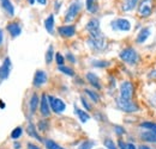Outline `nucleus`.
<instances>
[{
    "instance_id": "7ed1b4c3",
    "label": "nucleus",
    "mask_w": 156,
    "mask_h": 149,
    "mask_svg": "<svg viewBox=\"0 0 156 149\" xmlns=\"http://www.w3.org/2000/svg\"><path fill=\"white\" fill-rule=\"evenodd\" d=\"M153 7H154L153 0H139L138 6H137L138 15L143 18H148L153 12Z\"/></svg>"
},
{
    "instance_id": "72a5a7b5",
    "label": "nucleus",
    "mask_w": 156,
    "mask_h": 149,
    "mask_svg": "<svg viewBox=\"0 0 156 149\" xmlns=\"http://www.w3.org/2000/svg\"><path fill=\"white\" fill-rule=\"evenodd\" d=\"M55 60H57L58 66H64V56L61 55L60 53H57V55H55Z\"/></svg>"
},
{
    "instance_id": "1a4fd4ad",
    "label": "nucleus",
    "mask_w": 156,
    "mask_h": 149,
    "mask_svg": "<svg viewBox=\"0 0 156 149\" xmlns=\"http://www.w3.org/2000/svg\"><path fill=\"white\" fill-rule=\"evenodd\" d=\"M47 73L44 71H36V73L34 75V80H33V85L35 87H41L42 85H44L47 82Z\"/></svg>"
},
{
    "instance_id": "20e7f679",
    "label": "nucleus",
    "mask_w": 156,
    "mask_h": 149,
    "mask_svg": "<svg viewBox=\"0 0 156 149\" xmlns=\"http://www.w3.org/2000/svg\"><path fill=\"white\" fill-rule=\"evenodd\" d=\"M117 106L121 110V111L126 112V113H132V112L138 111V105L136 103H133L132 100H126L122 98H118L117 100Z\"/></svg>"
},
{
    "instance_id": "f257e3e1",
    "label": "nucleus",
    "mask_w": 156,
    "mask_h": 149,
    "mask_svg": "<svg viewBox=\"0 0 156 149\" xmlns=\"http://www.w3.org/2000/svg\"><path fill=\"white\" fill-rule=\"evenodd\" d=\"M82 8H83V2H82V0H73V1L70 4V6H69V8H67V11H66L65 22H66V23H70V22H72L73 19H76V17L78 16V13L80 12Z\"/></svg>"
},
{
    "instance_id": "37998d69",
    "label": "nucleus",
    "mask_w": 156,
    "mask_h": 149,
    "mask_svg": "<svg viewBox=\"0 0 156 149\" xmlns=\"http://www.w3.org/2000/svg\"><path fill=\"white\" fill-rule=\"evenodd\" d=\"M2 39H4V34H2V30L0 29V45L2 44Z\"/></svg>"
},
{
    "instance_id": "412c9836",
    "label": "nucleus",
    "mask_w": 156,
    "mask_h": 149,
    "mask_svg": "<svg viewBox=\"0 0 156 149\" xmlns=\"http://www.w3.org/2000/svg\"><path fill=\"white\" fill-rule=\"evenodd\" d=\"M27 132L31 136V137H34V138H36L37 141H40V142H42V138L40 137V135L36 132V129H35V125L33 124V123H29L28 124V128H27Z\"/></svg>"
},
{
    "instance_id": "f3484780",
    "label": "nucleus",
    "mask_w": 156,
    "mask_h": 149,
    "mask_svg": "<svg viewBox=\"0 0 156 149\" xmlns=\"http://www.w3.org/2000/svg\"><path fill=\"white\" fill-rule=\"evenodd\" d=\"M138 2H139V0H125L122 4V10L125 12H130L138 6Z\"/></svg>"
},
{
    "instance_id": "c03bdc74",
    "label": "nucleus",
    "mask_w": 156,
    "mask_h": 149,
    "mask_svg": "<svg viewBox=\"0 0 156 149\" xmlns=\"http://www.w3.org/2000/svg\"><path fill=\"white\" fill-rule=\"evenodd\" d=\"M37 2H39L40 5H46L47 4V0H37Z\"/></svg>"
},
{
    "instance_id": "9b49d317",
    "label": "nucleus",
    "mask_w": 156,
    "mask_h": 149,
    "mask_svg": "<svg viewBox=\"0 0 156 149\" xmlns=\"http://www.w3.org/2000/svg\"><path fill=\"white\" fill-rule=\"evenodd\" d=\"M58 32L62 37H72L76 34V28L73 25H64L58 29Z\"/></svg>"
},
{
    "instance_id": "dca6fc26",
    "label": "nucleus",
    "mask_w": 156,
    "mask_h": 149,
    "mask_svg": "<svg viewBox=\"0 0 156 149\" xmlns=\"http://www.w3.org/2000/svg\"><path fill=\"white\" fill-rule=\"evenodd\" d=\"M7 31L11 34L12 37H18L22 32V28L18 23H10L7 25Z\"/></svg>"
},
{
    "instance_id": "aec40b11",
    "label": "nucleus",
    "mask_w": 156,
    "mask_h": 149,
    "mask_svg": "<svg viewBox=\"0 0 156 149\" xmlns=\"http://www.w3.org/2000/svg\"><path fill=\"white\" fill-rule=\"evenodd\" d=\"M40 100L37 94L34 93L30 98V101H29V109H30V113H35L36 109H37V105H39Z\"/></svg>"
},
{
    "instance_id": "4468645a",
    "label": "nucleus",
    "mask_w": 156,
    "mask_h": 149,
    "mask_svg": "<svg viewBox=\"0 0 156 149\" xmlns=\"http://www.w3.org/2000/svg\"><path fill=\"white\" fill-rule=\"evenodd\" d=\"M87 80L89 81V84L93 86V87H95L96 90H101V84H100V79H98V76L95 73H93V72H89V73H87Z\"/></svg>"
},
{
    "instance_id": "a211bd4d",
    "label": "nucleus",
    "mask_w": 156,
    "mask_h": 149,
    "mask_svg": "<svg viewBox=\"0 0 156 149\" xmlns=\"http://www.w3.org/2000/svg\"><path fill=\"white\" fill-rule=\"evenodd\" d=\"M44 28L49 34H53V31H54V15H49L44 19Z\"/></svg>"
},
{
    "instance_id": "c9c22d12",
    "label": "nucleus",
    "mask_w": 156,
    "mask_h": 149,
    "mask_svg": "<svg viewBox=\"0 0 156 149\" xmlns=\"http://www.w3.org/2000/svg\"><path fill=\"white\" fill-rule=\"evenodd\" d=\"M66 57L71 61V62H76V58H75V56L72 55V54H70V53H67V55H66Z\"/></svg>"
},
{
    "instance_id": "f8f14e48",
    "label": "nucleus",
    "mask_w": 156,
    "mask_h": 149,
    "mask_svg": "<svg viewBox=\"0 0 156 149\" xmlns=\"http://www.w3.org/2000/svg\"><path fill=\"white\" fill-rule=\"evenodd\" d=\"M87 30L89 31V35L100 32L101 31V29H100V20L96 18L90 19L88 22V24H87Z\"/></svg>"
},
{
    "instance_id": "bb28decb",
    "label": "nucleus",
    "mask_w": 156,
    "mask_h": 149,
    "mask_svg": "<svg viewBox=\"0 0 156 149\" xmlns=\"http://www.w3.org/2000/svg\"><path fill=\"white\" fill-rule=\"evenodd\" d=\"M84 92L87 93V95L94 101V103H98V100H100V98H98V95L96 92H94V91H90V90H84Z\"/></svg>"
},
{
    "instance_id": "9d476101",
    "label": "nucleus",
    "mask_w": 156,
    "mask_h": 149,
    "mask_svg": "<svg viewBox=\"0 0 156 149\" xmlns=\"http://www.w3.org/2000/svg\"><path fill=\"white\" fill-rule=\"evenodd\" d=\"M10 72H11V60L9 57H6L4 63L0 67V80L7 79L10 75Z\"/></svg>"
},
{
    "instance_id": "a878e982",
    "label": "nucleus",
    "mask_w": 156,
    "mask_h": 149,
    "mask_svg": "<svg viewBox=\"0 0 156 149\" xmlns=\"http://www.w3.org/2000/svg\"><path fill=\"white\" fill-rule=\"evenodd\" d=\"M58 69L60 71V72H61V73L69 75V76H73V75H75V72H73V69H71L70 67H66V66H59Z\"/></svg>"
},
{
    "instance_id": "4c0bfd02",
    "label": "nucleus",
    "mask_w": 156,
    "mask_h": 149,
    "mask_svg": "<svg viewBox=\"0 0 156 149\" xmlns=\"http://www.w3.org/2000/svg\"><path fill=\"white\" fill-rule=\"evenodd\" d=\"M61 2H62L61 0H57V1H55V4H54V5H55V11H59V8H60V5H61Z\"/></svg>"
},
{
    "instance_id": "a18cd8bd",
    "label": "nucleus",
    "mask_w": 156,
    "mask_h": 149,
    "mask_svg": "<svg viewBox=\"0 0 156 149\" xmlns=\"http://www.w3.org/2000/svg\"><path fill=\"white\" fill-rule=\"evenodd\" d=\"M149 78H156V71H153V72L149 74Z\"/></svg>"
},
{
    "instance_id": "b1692460",
    "label": "nucleus",
    "mask_w": 156,
    "mask_h": 149,
    "mask_svg": "<svg viewBox=\"0 0 156 149\" xmlns=\"http://www.w3.org/2000/svg\"><path fill=\"white\" fill-rule=\"evenodd\" d=\"M140 128L145 129L147 131H151L156 134V123H151V122H144L140 124Z\"/></svg>"
},
{
    "instance_id": "6ab92c4d",
    "label": "nucleus",
    "mask_w": 156,
    "mask_h": 149,
    "mask_svg": "<svg viewBox=\"0 0 156 149\" xmlns=\"http://www.w3.org/2000/svg\"><path fill=\"white\" fill-rule=\"evenodd\" d=\"M85 6L88 12L90 13H96L98 10V0H85Z\"/></svg>"
},
{
    "instance_id": "f704fd0d",
    "label": "nucleus",
    "mask_w": 156,
    "mask_h": 149,
    "mask_svg": "<svg viewBox=\"0 0 156 149\" xmlns=\"http://www.w3.org/2000/svg\"><path fill=\"white\" fill-rule=\"evenodd\" d=\"M80 100H82V104H83V106H84L87 110H90V105L87 103V100H85L84 98H80Z\"/></svg>"
},
{
    "instance_id": "423d86ee",
    "label": "nucleus",
    "mask_w": 156,
    "mask_h": 149,
    "mask_svg": "<svg viewBox=\"0 0 156 149\" xmlns=\"http://www.w3.org/2000/svg\"><path fill=\"white\" fill-rule=\"evenodd\" d=\"M48 101H49L51 109L55 112V113H61V112L65 111V109H66V104L61 99L55 98L53 95H49L48 97Z\"/></svg>"
},
{
    "instance_id": "7c9ffc66",
    "label": "nucleus",
    "mask_w": 156,
    "mask_h": 149,
    "mask_svg": "<svg viewBox=\"0 0 156 149\" xmlns=\"http://www.w3.org/2000/svg\"><path fill=\"white\" fill-rule=\"evenodd\" d=\"M93 65H94L95 67L105 68V67H108V66H109V62H108V61H94Z\"/></svg>"
},
{
    "instance_id": "2eb2a0df",
    "label": "nucleus",
    "mask_w": 156,
    "mask_h": 149,
    "mask_svg": "<svg viewBox=\"0 0 156 149\" xmlns=\"http://www.w3.org/2000/svg\"><path fill=\"white\" fill-rule=\"evenodd\" d=\"M1 1V6L4 8V11L7 13L9 17H13L15 16V7L11 2V0H0Z\"/></svg>"
},
{
    "instance_id": "c85d7f7f",
    "label": "nucleus",
    "mask_w": 156,
    "mask_h": 149,
    "mask_svg": "<svg viewBox=\"0 0 156 149\" xmlns=\"http://www.w3.org/2000/svg\"><path fill=\"white\" fill-rule=\"evenodd\" d=\"M22 134H23V129L20 127H17L15 130L11 132V137L13 140H17V138H20V136H22Z\"/></svg>"
},
{
    "instance_id": "49530a36",
    "label": "nucleus",
    "mask_w": 156,
    "mask_h": 149,
    "mask_svg": "<svg viewBox=\"0 0 156 149\" xmlns=\"http://www.w3.org/2000/svg\"><path fill=\"white\" fill-rule=\"evenodd\" d=\"M138 149H151V148H149L148 146H139V148Z\"/></svg>"
},
{
    "instance_id": "5701e85b",
    "label": "nucleus",
    "mask_w": 156,
    "mask_h": 149,
    "mask_svg": "<svg viewBox=\"0 0 156 149\" xmlns=\"http://www.w3.org/2000/svg\"><path fill=\"white\" fill-rule=\"evenodd\" d=\"M140 136H142V138H143L144 141H147V142H154V143H156V134L155 132L145 131V132H143Z\"/></svg>"
},
{
    "instance_id": "58836bf2",
    "label": "nucleus",
    "mask_w": 156,
    "mask_h": 149,
    "mask_svg": "<svg viewBox=\"0 0 156 149\" xmlns=\"http://www.w3.org/2000/svg\"><path fill=\"white\" fill-rule=\"evenodd\" d=\"M119 148L120 149H127V146H126L122 141H119Z\"/></svg>"
},
{
    "instance_id": "a19ab883",
    "label": "nucleus",
    "mask_w": 156,
    "mask_h": 149,
    "mask_svg": "<svg viewBox=\"0 0 156 149\" xmlns=\"http://www.w3.org/2000/svg\"><path fill=\"white\" fill-rule=\"evenodd\" d=\"M150 103H151L154 106H156V94L154 95V97H151V99H150Z\"/></svg>"
},
{
    "instance_id": "ea45409f",
    "label": "nucleus",
    "mask_w": 156,
    "mask_h": 149,
    "mask_svg": "<svg viewBox=\"0 0 156 149\" xmlns=\"http://www.w3.org/2000/svg\"><path fill=\"white\" fill-rule=\"evenodd\" d=\"M28 149H41V148L37 147V146H35V144H33V143H28Z\"/></svg>"
},
{
    "instance_id": "473e14b6",
    "label": "nucleus",
    "mask_w": 156,
    "mask_h": 149,
    "mask_svg": "<svg viewBox=\"0 0 156 149\" xmlns=\"http://www.w3.org/2000/svg\"><path fill=\"white\" fill-rule=\"evenodd\" d=\"M105 146H106V148L107 149H117L115 147V144H114V142L112 141V140H105Z\"/></svg>"
},
{
    "instance_id": "ddd939ff",
    "label": "nucleus",
    "mask_w": 156,
    "mask_h": 149,
    "mask_svg": "<svg viewBox=\"0 0 156 149\" xmlns=\"http://www.w3.org/2000/svg\"><path fill=\"white\" fill-rule=\"evenodd\" d=\"M150 35H151V30H150V28H143V29H140V31L138 32V36H137V43H144L148 38L150 37Z\"/></svg>"
},
{
    "instance_id": "2f4dec72",
    "label": "nucleus",
    "mask_w": 156,
    "mask_h": 149,
    "mask_svg": "<svg viewBox=\"0 0 156 149\" xmlns=\"http://www.w3.org/2000/svg\"><path fill=\"white\" fill-rule=\"evenodd\" d=\"M48 128H49V124H48L47 121H41L39 123V129L41 131H47Z\"/></svg>"
},
{
    "instance_id": "cd10ccee",
    "label": "nucleus",
    "mask_w": 156,
    "mask_h": 149,
    "mask_svg": "<svg viewBox=\"0 0 156 149\" xmlns=\"http://www.w3.org/2000/svg\"><path fill=\"white\" fill-rule=\"evenodd\" d=\"M46 147L47 149H65L62 148V147H60L59 144H57L54 141H52V140H47L46 141Z\"/></svg>"
},
{
    "instance_id": "de8ad7c7",
    "label": "nucleus",
    "mask_w": 156,
    "mask_h": 149,
    "mask_svg": "<svg viewBox=\"0 0 156 149\" xmlns=\"http://www.w3.org/2000/svg\"><path fill=\"white\" fill-rule=\"evenodd\" d=\"M28 2H29L30 5H34V4H35V0H28Z\"/></svg>"
},
{
    "instance_id": "f03ea898",
    "label": "nucleus",
    "mask_w": 156,
    "mask_h": 149,
    "mask_svg": "<svg viewBox=\"0 0 156 149\" xmlns=\"http://www.w3.org/2000/svg\"><path fill=\"white\" fill-rule=\"evenodd\" d=\"M119 57H120L124 62H126L127 65H136L137 62L139 61V55H138V53H137L133 48H131V47L122 49V50L120 51V54H119Z\"/></svg>"
},
{
    "instance_id": "79ce46f5",
    "label": "nucleus",
    "mask_w": 156,
    "mask_h": 149,
    "mask_svg": "<svg viewBox=\"0 0 156 149\" xmlns=\"http://www.w3.org/2000/svg\"><path fill=\"white\" fill-rule=\"evenodd\" d=\"M126 146H127V149H136V147H135L133 143H127Z\"/></svg>"
},
{
    "instance_id": "4be33fe9",
    "label": "nucleus",
    "mask_w": 156,
    "mask_h": 149,
    "mask_svg": "<svg viewBox=\"0 0 156 149\" xmlns=\"http://www.w3.org/2000/svg\"><path fill=\"white\" fill-rule=\"evenodd\" d=\"M75 110H76V113H77V116L79 117V119H80L82 123H87V122L90 119V116H89L85 111L78 109L77 106H75Z\"/></svg>"
},
{
    "instance_id": "39448f33",
    "label": "nucleus",
    "mask_w": 156,
    "mask_h": 149,
    "mask_svg": "<svg viewBox=\"0 0 156 149\" xmlns=\"http://www.w3.org/2000/svg\"><path fill=\"white\" fill-rule=\"evenodd\" d=\"M133 95V85L130 81H124L120 86V98L131 100Z\"/></svg>"
},
{
    "instance_id": "c756f323",
    "label": "nucleus",
    "mask_w": 156,
    "mask_h": 149,
    "mask_svg": "<svg viewBox=\"0 0 156 149\" xmlns=\"http://www.w3.org/2000/svg\"><path fill=\"white\" fill-rule=\"evenodd\" d=\"M94 146V142L93 141H84L80 146H79V149H91Z\"/></svg>"
},
{
    "instance_id": "0eeeda50",
    "label": "nucleus",
    "mask_w": 156,
    "mask_h": 149,
    "mask_svg": "<svg viewBox=\"0 0 156 149\" xmlns=\"http://www.w3.org/2000/svg\"><path fill=\"white\" fill-rule=\"evenodd\" d=\"M112 28L118 31H129L131 29V23L125 18H118L111 23Z\"/></svg>"
},
{
    "instance_id": "09e8293b",
    "label": "nucleus",
    "mask_w": 156,
    "mask_h": 149,
    "mask_svg": "<svg viewBox=\"0 0 156 149\" xmlns=\"http://www.w3.org/2000/svg\"><path fill=\"white\" fill-rule=\"evenodd\" d=\"M0 108H1V109H2V108H5V104H4L1 100H0Z\"/></svg>"
},
{
    "instance_id": "e433bc0d",
    "label": "nucleus",
    "mask_w": 156,
    "mask_h": 149,
    "mask_svg": "<svg viewBox=\"0 0 156 149\" xmlns=\"http://www.w3.org/2000/svg\"><path fill=\"white\" fill-rule=\"evenodd\" d=\"M115 129H117V134H125V130H124V128H121V127H115Z\"/></svg>"
},
{
    "instance_id": "6e6552de",
    "label": "nucleus",
    "mask_w": 156,
    "mask_h": 149,
    "mask_svg": "<svg viewBox=\"0 0 156 149\" xmlns=\"http://www.w3.org/2000/svg\"><path fill=\"white\" fill-rule=\"evenodd\" d=\"M40 111L43 117H48L51 114V105L48 101V97L46 94H42L40 100Z\"/></svg>"
},
{
    "instance_id": "393cba45",
    "label": "nucleus",
    "mask_w": 156,
    "mask_h": 149,
    "mask_svg": "<svg viewBox=\"0 0 156 149\" xmlns=\"http://www.w3.org/2000/svg\"><path fill=\"white\" fill-rule=\"evenodd\" d=\"M53 57H54V49H53V47L51 45V47L48 48L47 53H46V63L49 65V63L53 61Z\"/></svg>"
}]
</instances>
